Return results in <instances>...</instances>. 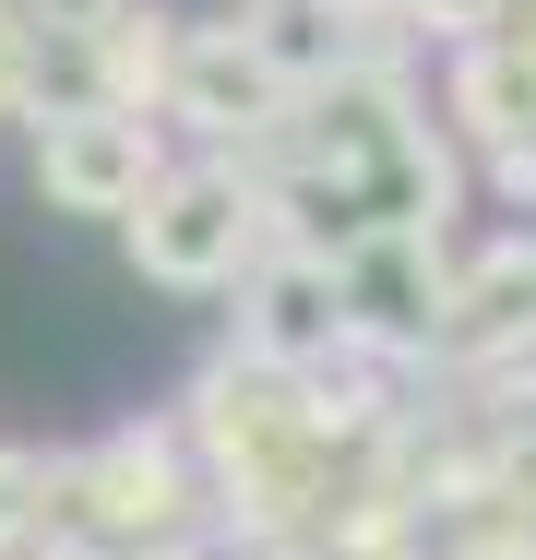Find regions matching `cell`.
Listing matches in <instances>:
<instances>
[{"label": "cell", "instance_id": "obj_1", "mask_svg": "<svg viewBox=\"0 0 536 560\" xmlns=\"http://www.w3.org/2000/svg\"><path fill=\"white\" fill-rule=\"evenodd\" d=\"M250 179L238 167H179V179H143V215H131V262L155 287H226L250 262Z\"/></svg>", "mask_w": 536, "mask_h": 560}, {"label": "cell", "instance_id": "obj_2", "mask_svg": "<svg viewBox=\"0 0 536 560\" xmlns=\"http://www.w3.org/2000/svg\"><path fill=\"white\" fill-rule=\"evenodd\" d=\"M36 179L60 215H131L143 179H155V131L131 108H36Z\"/></svg>", "mask_w": 536, "mask_h": 560}, {"label": "cell", "instance_id": "obj_3", "mask_svg": "<svg viewBox=\"0 0 536 560\" xmlns=\"http://www.w3.org/2000/svg\"><path fill=\"white\" fill-rule=\"evenodd\" d=\"M167 108L203 119V131H275V119L299 108V84L263 60V36H179V60H167Z\"/></svg>", "mask_w": 536, "mask_h": 560}, {"label": "cell", "instance_id": "obj_4", "mask_svg": "<svg viewBox=\"0 0 536 560\" xmlns=\"http://www.w3.org/2000/svg\"><path fill=\"white\" fill-rule=\"evenodd\" d=\"M334 335H346V287H334V250H287V262H263V287H250V358L299 370V358H322Z\"/></svg>", "mask_w": 536, "mask_h": 560}, {"label": "cell", "instance_id": "obj_5", "mask_svg": "<svg viewBox=\"0 0 536 560\" xmlns=\"http://www.w3.org/2000/svg\"><path fill=\"white\" fill-rule=\"evenodd\" d=\"M60 489L96 513L107 537H155V525L179 513V453H167V442H143V430H119V442H107L96 465H72Z\"/></svg>", "mask_w": 536, "mask_h": 560}, {"label": "cell", "instance_id": "obj_6", "mask_svg": "<svg viewBox=\"0 0 536 560\" xmlns=\"http://www.w3.org/2000/svg\"><path fill=\"white\" fill-rule=\"evenodd\" d=\"M453 108H465L477 143H501V167L525 179V167H536V48H513V36H501V48H477V60H465V84H453Z\"/></svg>", "mask_w": 536, "mask_h": 560}, {"label": "cell", "instance_id": "obj_7", "mask_svg": "<svg viewBox=\"0 0 536 560\" xmlns=\"http://www.w3.org/2000/svg\"><path fill=\"white\" fill-rule=\"evenodd\" d=\"M84 48H96V60H107V84H119V96H96V108H131V96H167V60H179L167 12H119V24H107V36H84ZM131 119H143V108H131Z\"/></svg>", "mask_w": 536, "mask_h": 560}, {"label": "cell", "instance_id": "obj_8", "mask_svg": "<svg viewBox=\"0 0 536 560\" xmlns=\"http://www.w3.org/2000/svg\"><path fill=\"white\" fill-rule=\"evenodd\" d=\"M119 12H131V0H36V36H48V24H60V36H72V48H84V36H107V24H119Z\"/></svg>", "mask_w": 536, "mask_h": 560}, {"label": "cell", "instance_id": "obj_9", "mask_svg": "<svg viewBox=\"0 0 536 560\" xmlns=\"http://www.w3.org/2000/svg\"><path fill=\"white\" fill-rule=\"evenodd\" d=\"M429 24H453V36H477V24H501V12H513V0H418Z\"/></svg>", "mask_w": 536, "mask_h": 560}, {"label": "cell", "instance_id": "obj_10", "mask_svg": "<svg viewBox=\"0 0 536 560\" xmlns=\"http://www.w3.org/2000/svg\"><path fill=\"white\" fill-rule=\"evenodd\" d=\"M24 489H36V465H24V453H0V537L24 525Z\"/></svg>", "mask_w": 536, "mask_h": 560}]
</instances>
